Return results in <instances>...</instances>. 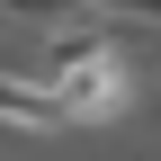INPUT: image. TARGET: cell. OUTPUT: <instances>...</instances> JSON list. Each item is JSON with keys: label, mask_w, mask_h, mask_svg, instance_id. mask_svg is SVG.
I'll return each mask as SVG.
<instances>
[{"label": "cell", "mask_w": 161, "mask_h": 161, "mask_svg": "<svg viewBox=\"0 0 161 161\" xmlns=\"http://www.w3.org/2000/svg\"><path fill=\"white\" fill-rule=\"evenodd\" d=\"M36 80H45V98L63 108V125H116V116L134 108V63L98 27H54Z\"/></svg>", "instance_id": "1"}, {"label": "cell", "mask_w": 161, "mask_h": 161, "mask_svg": "<svg viewBox=\"0 0 161 161\" xmlns=\"http://www.w3.org/2000/svg\"><path fill=\"white\" fill-rule=\"evenodd\" d=\"M0 125L9 134H63V108L45 98L36 72H0Z\"/></svg>", "instance_id": "2"}, {"label": "cell", "mask_w": 161, "mask_h": 161, "mask_svg": "<svg viewBox=\"0 0 161 161\" xmlns=\"http://www.w3.org/2000/svg\"><path fill=\"white\" fill-rule=\"evenodd\" d=\"M9 18H27V27H80L90 18V0H0Z\"/></svg>", "instance_id": "3"}]
</instances>
